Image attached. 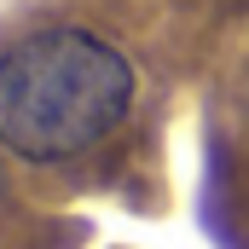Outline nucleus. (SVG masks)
Returning a JSON list of instances; mask_svg holds the SVG:
<instances>
[{"label":"nucleus","instance_id":"1","mask_svg":"<svg viewBox=\"0 0 249 249\" xmlns=\"http://www.w3.org/2000/svg\"><path fill=\"white\" fill-rule=\"evenodd\" d=\"M133 105V64L93 29H35L0 53V151L70 162L105 145Z\"/></svg>","mask_w":249,"mask_h":249}]
</instances>
